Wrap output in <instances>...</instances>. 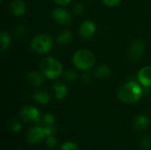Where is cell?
<instances>
[{"label": "cell", "instance_id": "obj_1", "mask_svg": "<svg viewBox=\"0 0 151 150\" xmlns=\"http://www.w3.org/2000/svg\"><path fill=\"white\" fill-rule=\"evenodd\" d=\"M142 95V87L134 82L128 81L125 83L118 92L119 99L126 103H134L138 102Z\"/></svg>", "mask_w": 151, "mask_h": 150}, {"label": "cell", "instance_id": "obj_2", "mask_svg": "<svg viewBox=\"0 0 151 150\" xmlns=\"http://www.w3.org/2000/svg\"><path fill=\"white\" fill-rule=\"evenodd\" d=\"M41 71L49 79H56L62 74L61 63L54 57H45L41 62Z\"/></svg>", "mask_w": 151, "mask_h": 150}, {"label": "cell", "instance_id": "obj_3", "mask_svg": "<svg viewBox=\"0 0 151 150\" xmlns=\"http://www.w3.org/2000/svg\"><path fill=\"white\" fill-rule=\"evenodd\" d=\"M73 65L80 70L86 71L95 65L96 57L94 54L88 50H80L73 57Z\"/></svg>", "mask_w": 151, "mask_h": 150}, {"label": "cell", "instance_id": "obj_4", "mask_svg": "<svg viewBox=\"0 0 151 150\" xmlns=\"http://www.w3.org/2000/svg\"><path fill=\"white\" fill-rule=\"evenodd\" d=\"M31 49L39 54L49 52L52 47V38L47 34H41L35 36L30 42Z\"/></svg>", "mask_w": 151, "mask_h": 150}, {"label": "cell", "instance_id": "obj_5", "mask_svg": "<svg viewBox=\"0 0 151 150\" xmlns=\"http://www.w3.org/2000/svg\"><path fill=\"white\" fill-rule=\"evenodd\" d=\"M44 138H47L45 127L35 126L29 128L26 134V141L30 144H38Z\"/></svg>", "mask_w": 151, "mask_h": 150}, {"label": "cell", "instance_id": "obj_6", "mask_svg": "<svg viewBox=\"0 0 151 150\" xmlns=\"http://www.w3.org/2000/svg\"><path fill=\"white\" fill-rule=\"evenodd\" d=\"M19 115L22 120L28 123H37L41 119L39 110L33 106H24L20 110Z\"/></svg>", "mask_w": 151, "mask_h": 150}, {"label": "cell", "instance_id": "obj_7", "mask_svg": "<svg viewBox=\"0 0 151 150\" xmlns=\"http://www.w3.org/2000/svg\"><path fill=\"white\" fill-rule=\"evenodd\" d=\"M52 18L57 23L60 25H67L72 20L71 14L63 8L54 9L52 11Z\"/></svg>", "mask_w": 151, "mask_h": 150}, {"label": "cell", "instance_id": "obj_8", "mask_svg": "<svg viewBox=\"0 0 151 150\" xmlns=\"http://www.w3.org/2000/svg\"><path fill=\"white\" fill-rule=\"evenodd\" d=\"M96 30L95 23L91 20H85L80 27V35L82 39H90L94 36Z\"/></svg>", "mask_w": 151, "mask_h": 150}, {"label": "cell", "instance_id": "obj_9", "mask_svg": "<svg viewBox=\"0 0 151 150\" xmlns=\"http://www.w3.org/2000/svg\"><path fill=\"white\" fill-rule=\"evenodd\" d=\"M144 51V44L142 41L136 40L134 41L129 50V58L132 61H137L139 60L143 54Z\"/></svg>", "mask_w": 151, "mask_h": 150}, {"label": "cell", "instance_id": "obj_10", "mask_svg": "<svg viewBox=\"0 0 151 150\" xmlns=\"http://www.w3.org/2000/svg\"><path fill=\"white\" fill-rule=\"evenodd\" d=\"M137 77L142 86L146 88L151 87V66H145L142 68L139 71Z\"/></svg>", "mask_w": 151, "mask_h": 150}, {"label": "cell", "instance_id": "obj_11", "mask_svg": "<svg viewBox=\"0 0 151 150\" xmlns=\"http://www.w3.org/2000/svg\"><path fill=\"white\" fill-rule=\"evenodd\" d=\"M26 9V4L22 0H12L10 4V10L14 16H22Z\"/></svg>", "mask_w": 151, "mask_h": 150}, {"label": "cell", "instance_id": "obj_12", "mask_svg": "<svg viewBox=\"0 0 151 150\" xmlns=\"http://www.w3.org/2000/svg\"><path fill=\"white\" fill-rule=\"evenodd\" d=\"M149 125H150L149 118L145 115H139L134 120V126L137 131L146 130Z\"/></svg>", "mask_w": 151, "mask_h": 150}, {"label": "cell", "instance_id": "obj_13", "mask_svg": "<svg viewBox=\"0 0 151 150\" xmlns=\"http://www.w3.org/2000/svg\"><path fill=\"white\" fill-rule=\"evenodd\" d=\"M53 89H54V92H55L56 98L58 99V100H63L67 95L68 89H67L66 86L65 84L61 83V82L55 83L54 87H53Z\"/></svg>", "mask_w": 151, "mask_h": 150}, {"label": "cell", "instance_id": "obj_14", "mask_svg": "<svg viewBox=\"0 0 151 150\" xmlns=\"http://www.w3.org/2000/svg\"><path fill=\"white\" fill-rule=\"evenodd\" d=\"M27 79L28 82L33 85L34 87H39L42 84L43 82V78L41 73L37 72H30L27 75Z\"/></svg>", "mask_w": 151, "mask_h": 150}, {"label": "cell", "instance_id": "obj_15", "mask_svg": "<svg viewBox=\"0 0 151 150\" xmlns=\"http://www.w3.org/2000/svg\"><path fill=\"white\" fill-rule=\"evenodd\" d=\"M33 99L40 104H47L50 100V96L46 91L39 90L33 95Z\"/></svg>", "mask_w": 151, "mask_h": 150}, {"label": "cell", "instance_id": "obj_16", "mask_svg": "<svg viewBox=\"0 0 151 150\" xmlns=\"http://www.w3.org/2000/svg\"><path fill=\"white\" fill-rule=\"evenodd\" d=\"M111 74V70L110 69L109 66L104 65H100L95 71V75L99 79H106L110 77Z\"/></svg>", "mask_w": 151, "mask_h": 150}, {"label": "cell", "instance_id": "obj_17", "mask_svg": "<svg viewBox=\"0 0 151 150\" xmlns=\"http://www.w3.org/2000/svg\"><path fill=\"white\" fill-rule=\"evenodd\" d=\"M73 40V34L69 30L62 31L57 37V41L61 45H66Z\"/></svg>", "mask_w": 151, "mask_h": 150}, {"label": "cell", "instance_id": "obj_18", "mask_svg": "<svg viewBox=\"0 0 151 150\" xmlns=\"http://www.w3.org/2000/svg\"><path fill=\"white\" fill-rule=\"evenodd\" d=\"M0 39H1V50L4 51L11 44L12 42L11 36L7 32L2 31L0 34Z\"/></svg>", "mask_w": 151, "mask_h": 150}, {"label": "cell", "instance_id": "obj_19", "mask_svg": "<svg viewBox=\"0 0 151 150\" xmlns=\"http://www.w3.org/2000/svg\"><path fill=\"white\" fill-rule=\"evenodd\" d=\"M60 150H79L78 145L73 141H65L61 145Z\"/></svg>", "mask_w": 151, "mask_h": 150}, {"label": "cell", "instance_id": "obj_20", "mask_svg": "<svg viewBox=\"0 0 151 150\" xmlns=\"http://www.w3.org/2000/svg\"><path fill=\"white\" fill-rule=\"evenodd\" d=\"M43 123L45 126H54L55 124V116L51 113H46L42 118Z\"/></svg>", "mask_w": 151, "mask_h": 150}, {"label": "cell", "instance_id": "obj_21", "mask_svg": "<svg viewBox=\"0 0 151 150\" xmlns=\"http://www.w3.org/2000/svg\"><path fill=\"white\" fill-rule=\"evenodd\" d=\"M65 78L67 81H75L78 79V74L76 73V72L72 71V70H68L67 72H65Z\"/></svg>", "mask_w": 151, "mask_h": 150}, {"label": "cell", "instance_id": "obj_22", "mask_svg": "<svg viewBox=\"0 0 151 150\" xmlns=\"http://www.w3.org/2000/svg\"><path fill=\"white\" fill-rule=\"evenodd\" d=\"M141 145L144 150H150L151 149V139L148 136H144L141 140Z\"/></svg>", "mask_w": 151, "mask_h": 150}, {"label": "cell", "instance_id": "obj_23", "mask_svg": "<svg viewBox=\"0 0 151 150\" xmlns=\"http://www.w3.org/2000/svg\"><path fill=\"white\" fill-rule=\"evenodd\" d=\"M58 144V141L57 139L55 138L54 135H51V136H48L47 139H46V145L48 148L50 149H53L57 146Z\"/></svg>", "mask_w": 151, "mask_h": 150}, {"label": "cell", "instance_id": "obj_24", "mask_svg": "<svg viewBox=\"0 0 151 150\" xmlns=\"http://www.w3.org/2000/svg\"><path fill=\"white\" fill-rule=\"evenodd\" d=\"M11 129L14 132V133H19L20 132V130L22 129V126L21 123L18 120H12L11 123Z\"/></svg>", "mask_w": 151, "mask_h": 150}, {"label": "cell", "instance_id": "obj_25", "mask_svg": "<svg viewBox=\"0 0 151 150\" xmlns=\"http://www.w3.org/2000/svg\"><path fill=\"white\" fill-rule=\"evenodd\" d=\"M102 1L107 6H116L121 2V0H102Z\"/></svg>", "mask_w": 151, "mask_h": 150}, {"label": "cell", "instance_id": "obj_26", "mask_svg": "<svg viewBox=\"0 0 151 150\" xmlns=\"http://www.w3.org/2000/svg\"><path fill=\"white\" fill-rule=\"evenodd\" d=\"M73 11L76 14H81L84 11V5L82 4H78L74 6Z\"/></svg>", "mask_w": 151, "mask_h": 150}, {"label": "cell", "instance_id": "obj_27", "mask_svg": "<svg viewBox=\"0 0 151 150\" xmlns=\"http://www.w3.org/2000/svg\"><path fill=\"white\" fill-rule=\"evenodd\" d=\"M15 33H16V34L19 35V36H22V35L24 34V33H25V29H24L23 27H19L16 28Z\"/></svg>", "mask_w": 151, "mask_h": 150}, {"label": "cell", "instance_id": "obj_28", "mask_svg": "<svg viewBox=\"0 0 151 150\" xmlns=\"http://www.w3.org/2000/svg\"><path fill=\"white\" fill-rule=\"evenodd\" d=\"M57 4H60V5H66L68 4L72 0H54Z\"/></svg>", "mask_w": 151, "mask_h": 150}]
</instances>
